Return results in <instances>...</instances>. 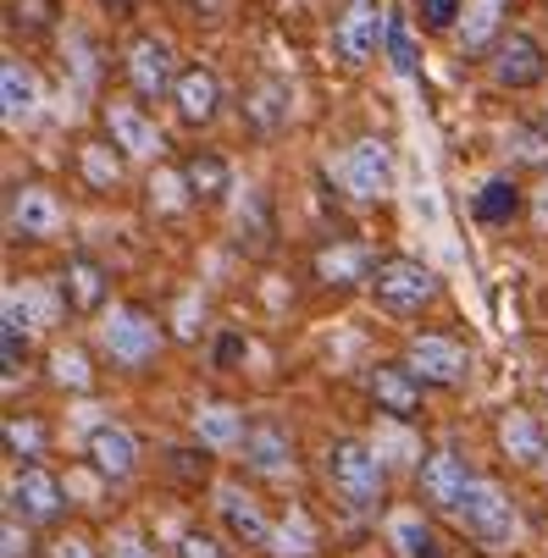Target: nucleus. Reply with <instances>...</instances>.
Returning a JSON list of instances; mask_svg holds the SVG:
<instances>
[{"label": "nucleus", "instance_id": "1", "mask_svg": "<svg viewBox=\"0 0 548 558\" xmlns=\"http://www.w3.org/2000/svg\"><path fill=\"white\" fill-rule=\"evenodd\" d=\"M327 487L349 514H377L388 498V459L360 437H338L327 448Z\"/></svg>", "mask_w": 548, "mask_h": 558}, {"label": "nucleus", "instance_id": "2", "mask_svg": "<svg viewBox=\"0 0 548 558\" xmlns=\"http://www.w3.org/2000/svg\"><path fill=\"white\" fill-rule=\"evenodd\" d=\"M460 525H465V536H472L477 547H488V553H504L510 542H515V531H521V514H515V498L493 482V475H477L472 482V493H465V504H460V514H454Z\"/></svg>", "mask_w": 548, "mask_h": 558}, {"label": "nucleus", "instance_id": "3", "mask_svg": "<svg viewBox=\"0 0 548 558\" xmlns=\"http://www.w3.org/2000/svg\"><path fill=\"white\" fill-rule=\"evenodd\" d=\"M366 288H371V299L388 315H421L438 299V271L421 266L416 255H388V260H377V271H371Z\"/></svg>", "mask_w": 548, "mask_h": 558}, {"label": "nucleus", "instance_id": "4", "mask_svg": "<svg viewBox=\"0 0 548 558\" xmlns=\"http://www.w3.org/2000/svg\"><path fill=\"white\" fill-rule=\"evenodd\" d=\"M100 343H106L117 371H144L155 354H162L167 332H162V322H155L144 304H117L106 315V327H100Z\"/></svg>", "mask_w": 548, "mask_h": 558}, {"label": "nucleus", "instance_id": "5", "mask_svg": "<svg viewBox=\"0 0 548 558\" xmlns=\"http://www.w3.org/2000/svg\"><path fill=\"white\" fill-rule=\"evenodd\" d=\"M7 227H12L17 244H50L67 227V205L50 183H17L7 194Z\"/></svg>", "mask_w": 548, "mask_h": 558}, {"label": "nucleus", "instance_id": "6", "mask_svg": "<svg viewBox=\"0 0 548 558\" xmlns=\"http://www.w3.org/2000/svg\"><path fill=\"white\" fill-rule=\"evenodd\" d=\"M388 45V7L382 0H349L333 23V50L344 66H366Z\"/></svg>", "mask_w": 548, "mask_h": 558}, {"label": "nucleus", "instance_id": "7", "mask_svg": "<svg viewBox=\"0 0 548 558\" xmlns=\"http://www.w3.org/2000/svg\"><path fill=\"white\" fill-rule=\"evenodd\" d=\"M349 199H388V189H394V144L388 138H355L344 149V167H338Z\"/></svg>", "mask_w": 548, "mask_h": 558}, {"label": "nucleus", "instance_id": "8", "mask_svg": "<svg viewBox=\"0 0 548 558\" xmlns=\"http://www.w3.org/2000/svg\"><path fill=\"white\" fill-rule=\"evenodd\" d=\"M122 72H128V84H133L139 100H162V95L178 89V56H172V45L162 34H139L128 45Z\"/></svg>", "mask_w": 548, "mask_h": 558}, {"label": "nucleus", "instance_id": "9", "mask_svg": "<svg viewBox=\"0 0 548 558\" xmlns=\"http://www.w3.org/2000/svg\"><path fill=\"white\" fill-rule=\"evenodd\" d=\"M405 365L427 381V387H460L465 376H472V354H465L460 338L449 332H421L405 343Z\"/></svg>", "mask_w": 548, "mask_h": 558}, {"label": "nucleus", "instance_id": "10", "mask_svg": "<svg viewBox=\"0 0 548 558\" xmlns=\"http://www.w3.org/2000/svg\"><path fill=\"white\" fill-rule=\"evenodd\" d=\"M421 498H427V509H438V514H460V504H465V493H472V482H477V470L465 464L454 448H432L427 459H421Z\"/></svg>", "mask_w": 548, "mask_h": 558}, {"label": "nucleus", "instance_id": "11", "mask_svg": "<svg viewBox=\"0 0 548 558\" xmlns=\"http://www.w3.org/2000/svg\"><path fill=\"white\" fill-rule=\"evenodd\" d=\"M421 376L400 360H382V365H371L366 371V398L377 404V415H388V421H416L421 415Z\"/></svg>", "mask_w": 548, "mask_h": 558}, {"label": "nucleus", "instance_id": "12", "mask_svg": "<svg viewBox=\"0 0 548 558\" xmlns=\"http://www.w3.org/2000/svg\"><path fill=\"white\" fill-rule=\"evenodd\" d=\"M548 77V56L532 34L521 28H504V39L493 45V84L499 89H537Z\"/></svg>", "mask_w": 548, "mask_h": 558}, {"label": "nucleus", "instance_id": "13", "mask_svg": "<svg viewBox=\"0 0 548 558\" xmlns=\"http://www.w3.org/2000/svg\"><path fill=\"white\" fill-rule=\"evenodd\" d=\"M100 122H106V138L122 149V155H139V161H162V133H155V122L133 106V100H106L100 106Z\"/></svg>", "mask_w": 548, "mask_h": 558}, {"label": "nucleus", "instance_id": "14", "mask_svg": "<svg viewBox=\"0 0 548 558\" xmlns=\"http://www.w3.org/2000/svg\"><path fill=\"white\" fill-rule=\"evenodd\" d=\"M61 482L45 470V464H23L17 470V482H12V514L23 520V525H50V520H61Z\"/></svg>", "mask_w": 548, "mask_h": 558}, {"label": "nucleus", "instance_id": "15", "mask_svg": "<svg viewBox=\"0 0 548 558\" xmlns=\"http://www.w3.org/2000/svg\"><path fill=\"white\" fill-rule=\"evenodd\" d=\"M245 464H250L255 475H266V482L288 475V470H294V432H288L283 421H272V415L250 421V437H245Z\"/></svg>", "mask_w": 548, "mask_h": 558}, {"label": "nucleus", "instance_id": "16", "mask_svg": "<svg viewBox=\"0 0 548 558\" xmlns=\"http://www.w3.org/2000/svg\"><path fill=\"white\" fill-rule=\"evenodd\" d=\"M56 293H61V304H67L72 315H95V310L106 304V293H111V277H106V266H100L95 255H67Z\"/></svg>", "mask_w": 548, "mask_h": 558}, {"label": "nucleus", "instance_id": "17", "mask_svg": "<svg viewBox=\"0 0 548 558\" xmlns=\"http://www.w3.org/2000/svg\"><path fill=\"white\" fill-rule=\"evenodd\" d=\"M216 514H222L227 536L239 542V547H266L272 542V520L255 504V493H245V487H222L216 493Z\"/></svg>", "mask_w": 548, "mask_h": 558}, {"label": "nucleus", "instance_id": "18", "mask_svg": "<svg viewBox=\"0 0 548 558\" xmlns=\"http://www.w3.org/2000/svg\"><path fill=\"white\" fill-rule=\"evenodd\" d=\"M371 271H377V260H371V250L366 244H349V238H333V244H322L317 250V282L322 288H360V282H371Z\"/></svg>", "mask_w": 548, "mask_h": 558}, {"label": "nucleus", "instance_id": "19", "mask_svg": "<svg viewBox=\"0 0 548 558\" xmlns=\"http://www.w3.org/2000/svg\"><path fill=\"white\" fill-rule=\"evenodd\" d=\"M172 106H178V117L189 122V128H211L216 122V111H222V84H216V72L211 66H183L178 72V89H172Z\"/></svg>", "mask_w": 548, "mask_h": 558}, {"label": "nucleus", "instance_id": "20", "mask_svg": "<svg viewBox=\"0 0 548 558\" xmlns=\"http://www.w3.org/2000/svg\"><path fill=\"white\" fill-rule=\"evenodd\" d=\"M90 464L106 475V482H128V475L139 470V437L128 426H117V421L95 426L90 432Z\"/></svg>", "mask_w": 548, "mask_h": 558}, {"label": "nucleus", "instance_id": "21", "mask_svg": "<svg viewBox=\"0 0 548 558\" xmlns=\"http://www.w3.org/2000/svg\"><path fill=\"white\" fill-rule=\"evenodd\" d=\"M0 117H7V128H28L39 117V77L17 56L0 61Z\"/></svg>", "mask_w": 548, "mask_h": 558}, {"label": "nucleus", "instance_id": "22", "mask_svg": "<svg viewBox=\"0 0 548 558\" xmlns=\"http://www.w3.org/2000/svg\"><path fill=\"white\" fill-rule=\"evenodd\" d=\"M245 437H250V421L239 404H227V398L194 404V442L200 448H245Z\"/></svg>", "mask_w": 548, "mask_h": 558}, {"label": "nucleus", "instance_id": "23", "mask_svg": "<svg viewBox=\"0 0 548 558\" xmlns=\"http://www.w3.org/2000/svg\"><path fill=\"white\" fill-rule=\"evenodd\" d=\"M499 448H504V459L532 470V464L548 459V432H543V421L532 410H504L499 415Z\"/></svg>", "mask_w": 548, "mask_h": 558}, {"label": "nucleus", "instance_id": "24", "mask_svg": "<svg viewBox=\"0 0 548 558\" xmlns=\"http://www.w3.org/2000/svg\"><path fill=\"white\" fill-rule=\"evenodd\" d=\"M183 183H189V194H194V205H216L227 189H233V172H227V161L216 149H194V155H183Z\"/></svg>", "mask_w": 548, "mask_h": 558}, {"label": "nucleus", "instance_id": "25", "mask_svg": "<svg viewBox=\"0 0 548 558\" xmlns=\"http://www.w3.org/2000/svg\"><path fill=\"white\" fill-rule=\"evenodd\" d=\"M78 178H84L95 194H111L122 183V149L111 138H84L78 144Z\"/></svg>", "mask_w": 548, "mask_h": 558}, {"label": "nucleus", "instance_id": "26", "mask_svg": "<svg viewBox=\"0 0 548 558\" xmlns=\"http://www.w3.org/2000/svg\"><path fill=\"white\" fill-rule=\"evenodd\" d=\"M465 23L460 28V56H493V45L504 39V28H499V17H504V0H465Z\"/></svg>", "mask_w": 548, "mask_h": 558}, {"label": "nucleus", "instance_id": "27", "mask_svg": "<svg viewBox=\"0 0 548 558\" xmlns=\"http://www.w3.org/2000/svg\"><path fill=\"white\" fill-rule=\"evenodd\" d=\"M388 547H394L400 558H438V531L421 509H400L394 520H388Z\"/></svg>", "mask_w": 548, "mask_h": 558}, {"label": "nucleus", "instance_id": "28", "mask_svg": "<svg viewBox=\"0 0 548 558\" xmlns=\"http://www.w3.org/2000/svg\"><path fill=\"white\" fill-rule=\"evenodd\" d=\"M472 210H477V221H488V227H510V221L526 210L521 183H515V178H488L483 194L472 199Z\"/></svg>", "mask_w": 548, "mask_h": 558}, {"label": "nucleus", "instance_id": "29", "mask_svg": "<svg viewBox=\"0 0 548 558\" xmlns=\"http://www.w3.org/2000/svg\"><path fill=\"white\" fill-rule=\"evenodd\" d=\"M245 122H250L255 133H277V128L288 122V89L272 84V77H261V84L245 95Z\"/></svg>", "mask_w": 548, "mask_h": 558}, {"label": "nucleus", "instance_id": "30", "mask_svg": "<svg viewBox=\"0 0 548 558\" xmlns=\"http://www.w3.org/2000/svg\"><path fill=\"white\" fill-rule=\"evenodd\" d=\"M266 553H277V558H310V553H317V531H310L305 509H288V514L272 525Z\"/></svg>", "mask_w": 548, "mask_h": 558}, {"label": "nucleus", "instance_id": "31", "mask_svg": "<svg viewBox=\"0 0 548 558\" xmlns=\"http://www.w3.org/2000/svg\"><path fill=\"white\" fill-rule=\"evenodd\" d=\"M45 365H50V381H56L61 392H90V387H95V365H90V354H84V349H72V343H67V349H50Z\"/></svg>", "mask_w": 548, "mask_h": 558}, {"label": "nucleus", "instance_id": "32", "mask_svg": "<svg viewBox=\"0 0 548 558\" xmlns=\"http://www.w3.org/2000/svg\"><path fill=\"white\" fill-rule=\"evenodd\" d=\"M7 453H12V459H39V453H45V426H39V415H7Z\"/></svg>", "mask_w": 548, "mask_h": 558}, {"label": "nucleus", "instance_id": "33", "mask_svg": "<svg viewBox=\"0 0 548 558\" xmlns=\"http://www.w3.org/2000/svg\"><path fill=\"white\" fill-rule=\"evenodd\" d=\"M388 61H394V72L400 77H410L416 72V39H410V17H400V12H388Z\"/></svg>", "mask_w": 548, "mask_h": 558}, {"label": "nucleus", "instance_id": "34", "mask_svg": "<svg viewBox=\"0 0 548 558\" xmlns=\"http://www.w3.org/2000/svg\"><path fill=\"white\" fill-rule=\"evenodd\" d=\"M150 205H155V210H167V216H178L183 205H194L183 172H155V178H150Z\"/></svg>", "mask_w": 548, "mask_h": 558}, {"label": "nucleus", "instance_id": "35", "mask_svg": "<svg viewBox=\"0 0 548 558\" xmlns=\"http://www.w3.org/2000/svg\"><path fill=\"white\" fill-rule=\"evenodd\" d=\"M167 470L178 475L183 487H200L205 475H211V459H205V448H172L167 453Z\"/></svg>", "mask_w": 548, "mask_h": 558}, {"label": "nucleus", "instance_id": "36", "mask_svg": "<svg viewBox=\"0 0 548 558\" xmlns=\"http://www.w3.org/2000/svg\"><path fill=\"white\" fill-rule=\"evenodd\" d=\"M106 558H162L150 547V536L139 531V525H122V531H111V542H106Z\"/></svg>", "mask_w": 548, "mask_h": 558}, {"label": "nucleus", "instance_id": "37", "mask_svg": "<svg viewBox=\"0 0 548 558\" xmlns=\"http://www.w3.org/2000/svg\"><path fill=\"white\" fill-rule=\"evenodd\" d=\"M56 17V0H12V28H28V34H45Z\"/></svg>", "mask_w": 548, "mask_h": 558}, {"label": "nucleus", "instance_id": "38", "mask_svg": "<svg viewBox=\"0 0 548 558\" xmlns=\"http://www.w3.org/2000/svg\"><path fill=\"white\" fill-rule=\"evenodd\" d=\"M0 542H7V553H0V558H39V553H34V536H28V525H17V514H7V531H0Z\"/></svg>", "mask_w": 548, "mask_h": 558}, {"label": "nucleus", "instance_id": "39", "mask_svg": "<svg viewBox=\"0 0 548 558\" xmlns=\"http://www.w3.org/2000/svg\"><path fill=\"white\" fill-rule=\"evenodd\" d=\"M178 558H227V547H222L211 531H189V536L178 542Z\"/></svg>", "mask_w": 548, "mask_h": 558}, {"label": "nucleus", "instance_id": "40", "mask_svg": "<svg viewBox=\"0 0 548 558\" xmlns=\"http://www.w3.org/2000/svg\"><path fill=\"white\" fill-rule=\"evenodd\" d=\"M465 12V0H421V23L427 28H449Z\"/></svg>", "mask_w": 548, "mask_h": 558}, {"label": "nucleus", "instance_id": "41", "mask_svg": "<svg viewBox=\"0 0 548 558\" xmlns=\"http://www.w3.org/2000/svg\"><path fill=\"white\" fill-rule=\"evenodd\" d=\"M50 558H100V547H90L84 536H61L50 542Z\"/></svg>", "mask_w": 548, "mask_h": 558}, {"label": "nucleus", "instance_id": "42", "mask_svg": "<svg viewBox=\"0 0 548 558\" xmlns=\"http://www.w3.org/2000/svg\"><path fill=\"white\" fill-rule=\"evenodd\" d=\"M515 144H521V155H526V161H548V138H532V133H515Z\"/></svg>", "mask_w": 548, "mask_h": 558}, {"label": "nucleus", "instance_id": "43", "mask_svg": "<svg viewBox=\"0 0 548 558\" xmlns=\"http://www.w3.org/2000/svg\"><path fill=\"white\" fill-rule=\"evenodd\" d=\"M106 12H117V17H128V12H139V0H100Z\"/></svg>", "mask_w": 548, "mask_h": 558}, {"label": "nucleus", "instance_id": "44", "mask_svg": "<svg viewBox=\"0 0 548 558\" xmlns=\"http://www.w3.org/2000/svg\"><path fill=\"white\" fill-rule=\"evenodd\" d=\"M189 7H194V12H205V17H216V12H222V0H189Z\"/></svg>", "mask_w": 548, "mask_h": 558}, {"label": "nucleus", "instance_id": "45", "mask_svg": "<svg viewBox=\"0 0 548 558\" xmlns=\"http://www.w3.org/2000/svg\"><path fill=\"white\" fill-rule=\"evenodd\" d=\"M537 210H543V221H548V189H543V199H537Z\"/></svg>", "mask_w": 548, "mask_h": 558}]
</instances>
